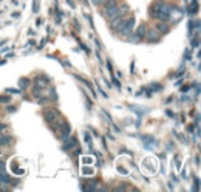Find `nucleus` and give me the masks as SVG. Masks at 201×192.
Instances as JSON below:
<instances>
[{
  "label": "nucleus",
  "mask_w": 201,
  "mask_h": 192,
  "mask_svg": "<svg viewBox=\"0 0 201 192\" xmlns=\"http://www.w3.org/2000/svg\"><path fill=\"white\" fill-rule=\"evenodd\" d=\"M150 16L153 19H158L161 22H169L170 19V6L166 5V3H155L152 8H150Z\"/></svg>",
  "instance_id": "obj_1"
},
{
  "label": "nucleus",
  "mask_w": 201,
  "mask_h": 192,
  "mask_svg": "<svg viewBox=\"0 0 201 192\" xmlns=\"http://www.w3.org/2000/svg\"><path fill=\"white\" fill-rule=\"evenodd\" d=\"M44 116H45V121H47V122H53V121L57 118V115H56L54 112H51V110H45V112H44Z\"/></svg>",
  "instance_id": "obj_4"
},
{
  "label": "nucleus",
  "mask_w": 201,
  "mask_h": 192,
  "mask_svg": "<svg viewBox=\"0 0 201 192\" xmlns=\"http://www.w3.org/2000/svg\"><path fill=\"white\" fill-rule=\"evenodd\" d=\"M158 30H161V31H167V26H166V25H158Z\"/></svg>",
  "instance_id": "obj_8"
},
{
  "label": "nucleus",
  "mask_w": 201,
  "mask_h": 192,
  "mask_svg": "<svg viewBox=\"0 0 201 192\" xmlns=\"http://www.w3.org/2000/svg\"><path fill=\"white\" fill-rule=\"evenodd\" d=\"M0 174H6V170H5V161L0 158Z\"/></svg>",
  "instance_id": "obj_7"
},
{
  "label": "nucleus",
  "mask_w": 201,
  "mask_h": 192,
  "mask_svg": "<svg viewBox=\"0 0 201 192\" xmlns=\"http://www.w3.org/2000/svg\"><path fill=\"white\" fill-rule=\"evenodd\" d=\"M118 8H119V2H118V0H105V2H104V14L110 19V17H113L116 14Z\"/></svg>",
  "instance_id": "obj_2"
},
{
  "label": "nucleus",
  "mask_w": 201,
  "mask_h": 192,
  "mask_svg": "<svg viewBox=\"0 0 201 192\" xmlns=\"http://www.w3.org/2000/svg\"><path fill=\"white\" fill-rule=\"evenodd\" d=\"M91 2H93V3H95V5H101V3L104 2V0H91Z\"/></svg>",
  "instance_id": "obj_9"
},
{
  "label": "nucleus",
  "mask_w": 201,
  "mask_h": 192,
  "mask_svg": "<svg viewBox=\"0 0 201 192\" xmlns=\"http://www.w3.org/2000/svg\"><path fill=\"white\" fill-rule=\"evenodd\" d=\"M12 140L8 138V136H3V138H0V146H11Z\"/></svg>",
  "instance_id": "obj_5"
},
{
  "label": "nucleus",
  "mask_w": 201,
  "mask_h": 192,
  "mask_svg": "<svg viewBox=\"0 0 201 192\" xmlns=\"http://www.w3.org/2000/svg\"><path fill=\"white\" fill-rule=\"evenodd\" d=\"M133 28H135V19H125L124 20V23L119 26V30H118V33L121 34V36H128L130 33H133Z\"/></svg>",
  "instance_id": "obj_3"
},
{
  "label": "nucleus",
  "mask_w": 201,
  "mask_h": 192,
  "mask_svg": "<svg viewBox=\"0 0 201 192\" xmlns=\"http://www.w3.org/2000/svg\"><path fill=\"white\" fill-rule=\"evenodd\" d=\"M147 31V28H145V25H141L139 28H138V37H145V33Z\"/></svg>",
  "instance_id": "obj_6"
}]
</instances>
